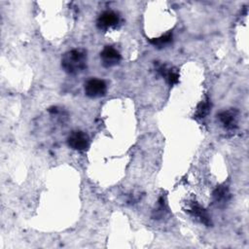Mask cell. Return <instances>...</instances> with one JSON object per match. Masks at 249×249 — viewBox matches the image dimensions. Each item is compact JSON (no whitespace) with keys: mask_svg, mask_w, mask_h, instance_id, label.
Returning a JSON list of instances; mask_svg holds the SVG:
<instances>
[{"mask_svg":"<svg viewBox=\"0 0 249 249\" xmlns=\"http://www.w3.org/2000/svg\"><path fill=\"white\" fill-rule=\"evenodd\" d=\"M67 144L73 150L86 151L89 146V138L86 132L75 130L68 135Z\"/></svg>","mask_w":249,"mask_h":249,"instance_id":"cell-2","label":"cell"},{"mask_svg":"<svg viewBox=\"0 0 249 249\" xmlns=\"http://www.w3.org/2000/svg\"><path fill=\"white\" fill-rule=\"evenodd\" d=\"M210 107H211L210 101H209V99L206 97L205 100L201 101V102L197 105L196 110V112H195V118H196V119H202V118H204L205 116H207L208 113H209V111H210Z\"/></svg>","mask_w":249,"mask_h":249,"instance_id":"cell-10","label":"cell"},{"mask_svg":"<svg viewBox=\"0 0 249 249\" xmlns=\"http://www.w3.org/2000/svg\"><path fill=\"white\" fill-rule=\"evenodd\" d=\"M158 71L160 72V74L166 80V82L170 85L173 86L175 84L178 83L179 81V75L178 72L170 67H167L166 65H160L158 68Z\"/></svg>","mask_w":249,"mask_h":249,"instance_id":"cell-8","label":"cell"},{"mask_svg":"<svg viewBox=\"0 0 249 249\" xmlns=\"http://www.w3.org/2000/svg\"><path fill=\"white\" fill-rule=\"evenodd\" d=\"M100 59L105 67H112L121 61V54L115 48L106 46L100 53Z\"/></svg>","mask_w":249,"mask_h":249,"instance_id":"cell-5","label":"cell"},{"mask_svg":"<svg viewBox=\"0 0 249 249\" xmlns=\"http://www.w3.org/2000/svg\"><path fill=\"white\" fill-rule=\"evenodd\" d=\"M230 198V193L227 186H219L213 192V200L217 205L226 204Z\"/></svg>","mask_w":249,"mask_h":249,"instance_id":"cell-9","label":"cell"},{"mask_svg":"<svg viewBox=\"0 0 249 249\" xmlns=\"http://www.w3.org/2000/svg\"><path fill=\"white\" fill-rule=\"evenodd\" d=\"M171 41H172V34L171 33H166L164 35H161L159 38H155V39H151L150 40L151 44H153L154 46H156L158 48H161L163 46H166Z\"/></svg>","mask_w":249,"mask_h":249,"instance_id":"cell-11","label":"cell"},{"mask_svg":"<svg viewBox=\"0 0 249 249\" xmlns=\"http://www.w3.org/2000/svg\"><path fill=\"white\" fill-rule=\"evenodd\" d=\"M120 21L119 15L114 11H105L97 18L96 25L99 30L107 31L110 28L117 27Z\"/></svg>","mask_w":249,"mask_h":249,"instance_id":"cell-4","label":"cell"},{"mask_svg":"<svg viewBox=\"0 0 249 249\" xmlns=\"http://www.w3.org/2000/svg\"><path fill=\"white\" fill-rule=\"evenodd\" d=\"M218 119L227 129H233L237 124V112L235 110L223 111L218 115Z\"/></svg>","mask_w":249,"mask_h":249,"instance_id":"cell-7","label":"cell"},{"mask_svg":"<svg viewBox=\"0 0 249 249\" xmlns=\"http://www.w3.org/2000/svg\"><path fill=\"white\" fill-rule=\"evenodd\" d=\"M188 212L195 217L196 219H197L200 223L204 224L205 226H210L211 225V219L209 214L207 213V211L201 206L199 205L197 202H192L189 206H188Z\"/></svg>","mask_w":249,"mask_h":249,"instance_id":"cell-6","label":"cell"},{"mask_svg":"<svg viewBox=\"0 0 249 249\" xmlns=\"http://www.w3.org/2000/svg\"><path fill=\"white\" fill-rule=\"evenodd\" d=\"M87 52L82 49H73L66 52L61 58V67L71 75L83 72L87 68Z\"/></svg>","mask_w":249,"mask_h":249,"instance_id":"cell-1","label":"cell"},{"mask_svg":"<svg viewBox=\"0 0 249 249\" xmlns=\"http://www.w3.org/2000/svg\"><path fill=\"white\" fill-rule=\"evenodd\" d=\"M107 85L103 80L90 79L85 84V93L91 98H97L105 95Z\"/></svg>","mask_w":249,"mask_h":249,"instance_id":"cell-3","label":"cell"}]
</instances>
